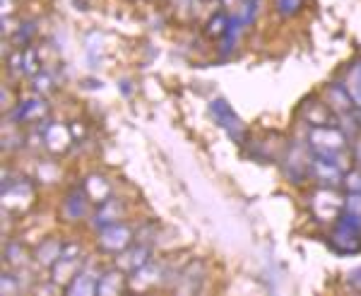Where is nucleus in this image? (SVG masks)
<instances>
[{"label":"nucleus","mask_w":361,"mask_h":296,"mask_svg":"<svg viewBox=\"0 0 361 296\" xmlns=\"http://www.w3.org/2000/svg\"><path fill=\"white\" fill-rule=\"evenodd\" d=\"M209 113H212L214 123L222 128V130L234 142H243V140H246V125L241 123V118H238L236 111L224 101V99H219V97L212 99V101H209Z\"/></svg>","instance_id":"obj_8"},{"label":"nucleus","mask_w":361,"mask_h":296,"mask_svg":"<svg viewBox=\"0 0 361 296\" xmlns=\"http://www.w3.org/2000/svg\"><path fill=\"white\" fill-rule=\"evenodd\" d=\"M90 197H87V193L82 190H75V193H70L66 197V202H63V214L70 219V222H80L82 217H87V212H90Z\"/></svg>","instance_id":"obj_20"},{"label":"nucleus","mask_w":361,"mask_h":296,"mask_svg":"<svg viewBox=\"0 0 361 296\" xmlns=\"http://www.w3.org/2000/svg\"><path fill=\"white\" fill-rule=\"evenodd\" d=\"M347 282L352 284L354 289H361V268H354L352 272L347 275Z\"/></svg>","instance_id":"obj_30"},{"label":"nucleus","mask_w":361,"mask_h":296,"mask_svg":"<svg viewBox=\"0 0 361 296\" xmlns=\"http://www.w3.org/2000/svg\"><path fill=\"white\" fill-rule=\"evenodd\" d=\"M243 5H250V3H255V0H241Z\"/></svg>","instance_id":"obj_34"},{"label":"nucleus","mask_w":361,"mask_h":296,"mask_svg":"<svg viewBox=\"0 0 361 296\" xmlns=\"http://www.w3.org/2000/svg\"><path fill=\"white\" fill-rule=\"evenodd\" d=\"M128 289V272L121 270L118 265L111 270H104L99 275V284H97V294L99 296H118Z\"/></svg>","instance_id":"obj_15"},{"label":"nucleus","mask_w":361,"mask_h":296,"mask_svg":"<svg viewBox=\"0 0 361 296\" xmlns=\"http://www.w3.org/2000/svg\"><path fill=\"white\" fill-rule=\"evenodd\" d=\"M42 137H44V147L51 154H66L75 142L73 128L66 123H54V121H46L42 125Z\"/></svg>","instance_id":"obj_9"},{"label":"nucleus","mask_w":361,"mask_h":296,"mask_svg":"<svg viewBox=\"0 0 361 296\" xmlns=\"http://www.w3.org/2000/svg\"><path fill=\"white\" fill-rule=\"evenodd\" d=\"M20 289H22V280L15 270H8L0 277V292H3V296H17Z\"/></svg>","instance_id":"obj_27"},{"label":"nucleus","mask_w":361,"mask_h":296,"mask_svg":"<svg viewBox=\"0 0 361 296\" xmlns=\"http://www.w3.org/2000/svg\"><path fill=\"white\" fill-rule=\"evenodd\" d=\"M34 34H37V27H34V22L22 20L20 29H17V32H15V37L10 39V42L15 44V49H25V46H32Z\"/></svg>","instance_id":"obj_25"},{"label":"nucleus","mask_w":361,"mask_h":296,"mask_svg":"<svg viewBox=\"0 0 361 296\" xmlns=\"http://www.w3.org/2000/svg\"><path fill=\"white\" fill-rule=\"evenodd\" d=\"M308 207H311V214L318 219V222L335 224L337 219L342 217V212H345V197L337 193L335 188L325 185V188H318L316 193L311 195Z\"/></svg>","instance_id":"obj_5"},{"label":"nucleus","mask_w":361,"mask_h":296,"mask_svg":"<svg viewBox=\"0 0 361 296\" xmlns=\"http://www.w3.org/2000/svg\"><path fill=\"white\" fill-rule=\"evenodd\" d=\"M123 202L116 200V197H111V200L102 202V205H97V212L92 214V224H94V229H104V226L114 224V222H121L123 219Z\"/></svg>","instance_id":"obj_18"},{"label":"nucleus","mask_w":361,"mask_h":296,"mask_svg":"<svg viewBox=\"0 0 361 296\" xmlns=\"http://www.w3.org/2000/svg\"><path fill=\"white\" fill-rule=\"evenodd\" d=\"M63 243H66V241L54 239V236H51V239H44L37 248H34V253H32L34 263H37L39 268L51 270V268H54L56 260L63 255Z\"/></svg>","instance_id":"obj_17"},{"label":"nucleus","mask_w":361,"mask_h":296,"mask_svg":"<svg viewBox=\"0 0 361 296\" xmlns=\"http://www.w3.org/2000/svg\"><path fill=\"white\" fill-rule=\"evenodd\" d=\"M166 277V272L161 265H154L152 260H149L147 265H142L140 270L130 272L128 275V289L130 292H149V289H154L157 284H161Z\"/></svg>","instance_id":"obj_12"},{"label":"nucleus","mask_w":361,"mask_h":296,"mask_svg":"<svg viewBox=\"0 0 361 296\" xmlns=\"http://www.w3.org/2000/svg\"><path fill=\"white\" fill-rule=\"evenodd\" d=\"M32 255H29V251L22 243H17V241H10L8 246H5V265H8L10 270H15V272H22V270H27V265L32 263Z\"/></svg>","instance_id":"obj_21"},{"label":"nucleus","mask_w":361,"mask_h":296,"mask_svg":"<svg viewBox=\"0 0 361 296\" xmlns=\"http://www.w3.org/2000/svg\"><path fill=\"white\" fill-rule=\"evenodd\" d=\"M80 270H82V248H80V243L66 241L63 243V255L54 263V268L49 270L51 272L49 280L58 284L61 289H66L78 277Z\"/></svg>","instance_id":"obj_4"},{"label":"nucleus","mask_w":361,"mask_h":296,"mask_svg":"<svg viewBox=\"0 0 361 296\" xmlns=\"http://www.w3.org/2000/svg\"><path fill=\"white\" fill-rule=\"evenodd\" d=\"M275 8L282 17H292L304 8V0H275Z\"/></svg>","instance_id":"obj_28"},{"label":"nucleus","mask_w":361,"mask_h":296,"mask_svg":"<svg viewBox=\"0 0 361 296\" xmlns=\"http://www.w3.org/2000/svg\"><path fill=\"white\" fill-rule=\"evenodd\" d=\"M347 92H349V97H352V101H354V106L361 109V61L354 63L352 68H349V73H347Z\"/></svg>","instance_id":"obj_24"},{"label":"nucleus","mask_w":361,"mask_h":296,"mask_svg":"<svg viewBox=\"0 0 361 296\" xmlns=\"http://www.w3.org/2000/svg\"><path fill=\"white\" fill-rule=\"evenodd\" d=\"M15 15V0H3V17Z\"/></svg>","instance_id":"obj_31"},{"label":"nucleus","mask_w":361,"mask_h":296,"mask_svg":"<svg viewBox=\"0 0 361 296\" xmlns=\"http://www.w3.org/2000/svg\"><path fill=\"white\" fill-rule=\"evenodd\" d=\"M202 280H205V265L190 263L178 272V289H183L188 284V292H195V289H200Z\"/></svg>","instance_id":"obj_22"},{"label":"nucleus","mask_w":361,"mask_h":296,"mask_svg":"<svg viewBox=\"0 0 361 296\" xmlns=\"http://www.w3.org/2000/svg\"><path fill=\"white\" fill-rule=\"evenodd\" d=\"M306 144L313 154L318 156H328V159H335L340 166H345L349 171V164L345 161L349 159L347 152V135L333 123H325V125H311L308 128V135H306Z\"/></svg>","instance_id":"obj_1"},{"label":"nucleus","mask_w":361,"mask_h":296,"mask_svg":"<svg viewBox=\"0 0 361 296\" xmlns=\"http://www.w3.org/2000/svg\"><path fill=\"white\" fill-rule=\"evenodd\" d=\"M97 284H99V272L82 265V270L78 272V277L66 287V294L68 296H94Z\"/></svg>","instance_id":"obj_19"},{"label":"nucleus","mask_w":361,"mask_h":296,"mask_svg":"<svg viewBox=\"0 0 361 296\" xmlns=\"http://www.w3.org/2000/svg\"><path fill=\"white\" fill-rule=\"evenodd\" d=\"M345 173H347V169L337 164L335 159L313 154L311 176L316 178V181H320L323 185H330V188H335V185H342V181H345Z\"/></svg>","instance_id":"obj_11"},{"label":"nucleus","mask_w":361,"mask_h":296,"mask_svg":"<svg viewBox=\"0 0 361 296\" xmlns=\"http://www.w3.org/2000/svg\"><path fill=\"white\" fill-rule=\"evenodd\" d=\"M231 27H234V25H231L229 15L219 10V13H214V15L207 20V25H205V34H207L209 39H222V37H226V34L231 32Z\"/></svg>","instance_id":"obj_23"},{"label":"nucleus","mask_w":361,"mask_h":296,"mask_svg":"<svg viewBox=\"0 0 361 296\" xmlns=\"http://www.w3.org/2000/svg\"><path fill=\"white\" fill-rule=\"evenodd\" d=\"M342 188L347 190V193H357L361 195V171H347L345 173V181H342Z\"/></svg>","instance_id":"obj_29"},{"label":"nucleus","mask_w":361,"mask_h":296,"mask_svg":"<svg viewBox=\"0 0 361 296\" xmlns=\"http://www.w3.org/2000/svg\"><path fill=\"white\" fill-rule=\"evenodd\" d=\"M149 260H152V248H149L147 243H133V246H128L126 251L118 253L116 265L130 275V272L140 270L142 265H147Z\"/></svg>","instance_id":"obj_13"},{"label":"nucleus","mask_w":361,"mask_h":296,"mask_svg":"<svg viewBox=\"0 0 361 296\" xmlns=\"http://www.w3.org/2000/svg\"><path fill=\"white\" fill-rule=\"evenodd\" d=\"M352 123L359 128L361 130V109H354V113H352Z\"/></svg>","instance_id":"obj_32"},{"label":"nucleus","mask_w":361,"mask_h":296,"mask_svg":"<svg viewBox=\"0 0 361 296\" xmlns=\"http://www.w3.org/2000/svg\"><path fill=\"white\" fill-rule=\"evenodd\" d=\"M202 3H219V0H202Z\"/></svg>","instance_id":"obj_35"},{"label":"nucleus","mask_w":361,"mask_h":296,"mask_svg":"<svg viewBox=\"0 0 361 296\" xmlns=\"http://www.w3.org/2000/svg\"><path fill=\"white\" fill-rule=\"evenodd\" d=\"M97 243L102 251L118 255L121 251H126L128 246L135 243V231H133L126 222H114V224H109L97 231Z\"/></svg>","instance_id":"obj_7"},{"label":"nucleus","mask_w":361,"mask_h":296,"mask_svg":"<svg viewBox=\"0 0 361 296\" xmlns=\"http://www.w3.org/2000/svg\"><path fill=\"white\" fill-rule=\"evenodd\" d=\"M49 113H51V106H49V101H46V97L34 92L32 97L15 104L13 121H15V125H44L46 121H49Z\"/></svg>","instance_id":"obj_6"},{"label":"nucleus","mask_w":361,"mask_h":296,"mask_svg":"<svg viewBox=\"0 0 361 296\" xmlns=\"http://www.w3.org/2000/svg\"><path fill=\"white\" fill-rule=\"evenodd\" d=\"M325 104H328L330 111H333L337 118H345V121L352 118L354 109H357L345 85H330L328 90H325Z\"/></svg>","instance_id":"obj_14"},{"label":"nucleus","mask_w":361,"mask_h":296,"mask_svg":"<svg viewBox=\"0 0 361 296\" xmlns=\"http://www.w3.org/2000/svg\"><path fill=\"white\" fill-rule=\"evenodd\" d=\"M32 90L37 92V94H51V92L56 90V80L54 75H51L49 70H39L37 75L32 78Z\"/></svg>","instance_id":"obj_26"},{"label":"nucleus","mask_w":361,"mask_h":296,"mask_svg":"<svg viewBox=\"0 0 361 296\" xmlns=\"http://www.w3.org/2000/svg\"><path fill=\"white\" fill-rule=\"evenodd\" d=\"M330 243L337 253H357L361 248V214L342 212V217L335 222Z\"/></svg>","instance_id":"obj_3"},{"label":"nucleus","mask_w":361,"mask_h":296,"mask_svg":"<svg viewBox=\"0 0 361 296\" xmlns=\"http://www.w3.org/2000/svg\"><path fill=\"white\" fill-rule=\"evenodd\" d=\"M0 197H3V210L5 212L22 214L34 205V200H37V190H34V185L29 178L5 176L3 193H0Z\"/></svg>","instance_id":"obj_2"},{"label":"nucleus","mask_w":361,"mask_h":296,"mask_svg":"<svg viewBox=\"0 0 361 296\" xmlns=\"http://www.w3.org/2000/svg\"><path fill=\"white\" fill-rule=\"evenodd\" d=\"M354 161H359V164H361V142L354 147Z\"/></svg>","instance_id":"obj_33"},{"label":"nucleus","mask_w":361,"mask_h":296,"mask_svg":"<svg viewBox=\"0 0 361 296\" xmlns=\"http://www.w3.org/2000/svg\"><path fill=\"white\" fill-rule=\"evenodd\" d=\"M8 68L10 73L17 78H34L42 68V56L34 46H25V49H15L8 58Z\"/></svg>","instance_id":"obj_10"},{"label":"nucleus","mask_w":361,"mask_h":296,"mask_svg":"<svg viewBox=\"0 0 361 296\" xmlns=\"http://www.w3.org/2000/svg\"><path fill=\"white\" fill-rule=\"evenodd\" d=\"M82 190L94 205H102V202H106L114 197V185L106 176H102V173H90L82 183Z\"/></svg>","instance_id":"obj_16"}]
</instances>
